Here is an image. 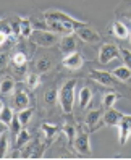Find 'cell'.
I'll use <instances>...</instances> for the list:
<instances>
[{
  "mask_svg": "<svg viewBox=\"0 0 131 160\" xmlns=\"http://www.w3.org/2000/svg\"><path fill=\"white\" fill-rule=\"evenodd\" d=\"M118 141L120 146H125L128 138L131 136V115H123L121 121L118 123Z\"/></svg>",
  "mask_w": 131,
  "mask_h": 160,
  "instance_id": "9c48e42d",
  "label": "cell"
},
{
  "mask_svg": "<svg viewBox=\"0 0 131 160\" xmlns=\"http://www.w3.org/2000/svg\"><path fill=\"white\" fill-rule=\"evenodd\" d=\"M41 131L44 134V139L47 141V146L52 142V139L58 134V131H62V128H58L57 125H52V123H42Z\"/></svg>",
  "mask_w": 131,
  "mask_h": 160,
  "instance_id": "9a60e30c",
  "label": "cell"
},
{
  "mask_svg": "<svg viewBox=\"0 0 131 160\" xmlns=\"http://www.w3.org/2000/svg\"><path fill=\"white\" fill-rule=\"evenodd\" d=\"M112 34H113L117 39L123 41V39H128L129 37V29L126 28V24H123L121 21H113L112 23Z\"/></svg>",
  "mask_w": 131,
  "mask_h": 160,
  "instance_id": "2e32d148",
  "label": "cell"
},
{
  "mask_svg": "<svg viewBox=\"0 0 131 160\" xmlns=\"http://www.w3.org/2000/svg\"><path fill=\"white\" fill-rule=\"evenodd\" d=\"M91 102H92V91L88 88V86H84L78 91V105L81 110H86L89 105H91Z\"/></svg>",
  "mask_w": 131,
  "mask_h": 160,
  "instance_id": "5bb4252c",
  "label": "cell"
},
{
  "mask_svg": "<svg viewBox=\"0 0 131 160\" xmlns=\"http://www.w3.org/2000/svg\"><path fill=\"white\" fill-rule=\"evenodd\" d=\"M8 146H10V139L2 131V134H0V155H2V158L7 157V154H8Z\"/></svg>",
  "mask_w": 131,
  "mask_h": 160,
  "instance_id": "f1b7e54d",
  "label": "cell"
},
{
  "mask_svg": "<svg viewBox=\"0 0 131 160\" xmlns=\"http://www.w3.org/2000/svg\"><path fill=\"white\" fill-rule=\"evenodd\" d=\"M120 57H121V52L115 44L105 42L100 45V49H99V63L100 65H107L112 60H117Z\"/></svg>",
  "mask_w": 131,
  "mask_h": 160,
  "instance_id": "7a4b0ae2",
  "label": "cell"
},
{
  "mask_svg": "<svg viewBox=\"0 0 131 160\" xmlns=\"http://www.w3.org/2000/svg\"><path fill=\"white\" fill-rule=\"evenodd\" d=\"M102 115H104L102 110H91L89 113L86 115V118H84V125H86L89 133H92V131L99 129V126H102Z\"/></svg>",
  "mask_w": 131,
  "mask_h": 160,
  "instance_id": "30bf717a",
  "label": "cell"
},
{
  "mask_svg": "<svg viewBox=\"0 0 131 160\" xmlns=\"http://www.w3.org/2000/svg\"><path fill=\"white\" fill-rule=\"evenodd\" d=\"M89 74H91V78L97 81L99 84H102V86H108V88H113L117 86V82L118 79L112 74V71H105V70H94V68H91L89 70Z\"/></svg>",
  "mask_w": 131,
  "mask_h": 160,
  "instance_id": "8992f818",
  "label": "cell"
},
{
  "mask_svg": "<svg viewBox=\"0 0 131 160\" xmlns=\"http://www.w3.org/2000/svg\"><path fill=\"white\" fill-rule=\"evenodd\" d=\"M112 74L121 82H128L131 79V68H128L126 65H121V67H117L112 70Z\"/></svg>",
  "mask_w": 131,
  "mask_h": 160,
  "instance_id": "e0dca14e",
  "label": "cell"
},
{
  "mask_svg": "<svg viewBox=\"0 0 131 160\" xmlns=\"http://www.w3.org/2000/svg\"><path fill=\"white\" fill-rule=\"evenodd\" d=\"M73 149L81 155H91L92 150H91L89 131H79L78 129V134L74 138V142H73Z\"/></svg>",
  "mask_w": 131,
  "mask_h": 160,
  "instance_id": "5b68a950",
  "label": "cell"
},
{
  "mask_svg": "<svg viewBox=\"0 0 131 160\" xmlns=\"http://www.w3.org/2000/svg\"><path fill=\"white\" fill-rule=\"evenodd\" d=\"M33 115H34V108H33V107H26V108H23V110L18 112V118H20L23 128L29 125V121H31Z\"/></svg>",
  "mask_w": 131,
  "mask_h": 160,
  "instance_id": "cb8c5ba5",
  "label": "cell"
},
{
  "mask_svg": "<svg viewBox=\"0 0 131 160\" xmlns=\"http://www.w3.org/2000/svg\"><path fill=\"white\" fill-rule=\"evenodd\" d=\"M126 16H128V20H129V21H131V13H128V15H126Z\"/></svg>",
  "mask_w": 131,
  "mask_h": 160,
  "instance_id": "4dcf8cb0",
  "label": "cell"
},
{
  "mask_svg": "<svg viewBox=\"0 0 131 160\" xmlns=\"http://www.w3.org/2000/svg\"><path fill=\"white\" fill-rule=\"evenodd\" d=\"M44 99H45V103H47L49 107H53L55 103L58 102V91L53 89V88L47 89V91H45V94H44Z\"/></svg>",
  "mask_w": 131,
  "mask_h": 160,
  "instance_id": "484cf974",
  "label": "cell"
},
{
  "mask_svg": "<svg viewBox=\"0 0 131 160\" xmlns=\"http://www.w3.org/2000/svg\"><path fill=\"white\" fill-rule=\"evenodd\" d=\"M29 141H31V134L28 133L26 128H21V131L16 134V149L24 147L28 142H29Z\"/></svg>",
  "mask_w": 131,
  "mask_h": 160,
  "instance_id": "d4e9b609",
  "label": "cell"
},
{
  "mask_svg": "<svg viewBox=\"0 0 131 160\" xmlns=\"http://www.w3.org/2000/svg\"><path fill=\"white\" fill-rule=\"evenodd\" d=\"M31 39L34 41L36 45H39V47H52L58 42V34H55L49 29H37L34 31L33 37Z\"/></svg>",
  "mask_w": 131,
  "mask_h": 160,
  "instance_id": "3957f363",
  "label": "cell"
},
{
  "mask_svg": "<svg viewBox=\"0 0 131 160\" xmlns=\"http://www.w3.org/2000/svg\"><path fill=\"white\" fill-rule=\"evenodd\" d=\"M0 91H2V96H10L12 92H15V81H13V78H2Z\"/></svg>",
  "mask_w": 131,
  "mask_h": 160,
  "instance_id": "603a6c76",
  "label": "cell"
},
{
  "mask_svg": "<svg viewBox=\"0 0 131 160\" xmlns=\"http://www.w3.org/2000/svg\"><path fill=\"white\" fill-rule=\"evenodd\" d=\"M74 89H76V79H68L63 82V86L58 89V103L63 113L71 115L74 107Z\"/></svg>",
  "mask_w": 131,
  "mask_h": 160,
  "instance_id": "6da1fadb",
  "label": "cell"
},
{
  "mask_svg": "<svg viewBox=\"0 0 131 160\" xmlns=\"http://www.w3.org/2000/svg\"><path fill=\"white\" fill-rule=\"evenodd\" d=\"M13 118H15L13 108H12V107H8L7 103H2V108H0V121H2V125H5V126H12Z\"/></svg>",
  "mask_w": 131,
  "mask_h": 160,
  "instance_id": "ac0fdd59",
  "label": "cell"
},
{
  "mask_svg": "<svg viewBox=\"0 0 131 160\" xmlns=\"http://www.w3.org/2000/svg\"><path fill=\"white\" fill-rule=\"evenodd\" d=\"M26 84H28V88H29L31 91H34V89L41 84L39 74H37V73H28V74H26Z\"/></svg>",
  "mask_w": 131,
  "mask_h": 160,
  "instance_id": "83f0119b",
  "label": "cell"
},
{
  "mask_svg": "<svg viewBox=\"0 0 131 160\" xmlns=\"http://www.w3.org/2000/svg\"><path fill=\"white\" fill-rule=\"evenodd\" d=\"M118 99H120V94L118 92H113V91L105 92L104 96H102V107H104V108H112Z\"/></svg>",
  "mask_w": 131,
  "mask_h": 160,
  "instance_id": "ffe728a7",
  "label": "cell"
},
{
  "mask_svg": "<svg viewBox=\"0 0 131 160\" xmlns=\"http://www.w3.org/2000/svg\"><path fill=\"white\" fill-rule=\"evenodd\" d=\"M62 133H63L65 136H67V139H68L70 146H73V142H74V138H76V134H78V129H76V126L71 125V123H63V126H62Z\"/></svg>",
  "mask_w": 131,
  "mask_h": 160,
  "instance_id": "44dd1931",
  "label": "cell"
},
{
  "mask_svg": "<svg viewBox=\"0 0 131 160\" xmlns=\"http://www.w3.org/2000/svg\"><path fill=\"white\" fill-rule=\"evenodd\" d=\"M62 65L67 70H70V71H76V70H79V68H83V65H84V57H83V53L81 52H78V50H74V52H71V53H67L63 57V60H62Z\"/></svg>",
  "mask_w": 131,
  "mask_h": 160,
  "instance_id": "52a82bcc",
  "label": "cell"
},
{
  "mask_svg": "<svg viewBox=\"0 0 131 160\" xmlns=\"http://www.w3.org/2000/svg\"><path fill=\"white\" fill-rule=\"evenodd\" d=\"M20 31H21L20 36L26 37V39L33 37V34H34V26H33V23L28 20V18H20Z\"/></svg>",
  "mask_w": 131,
  "mask_h": 160,
  "instance_id": "d6986e66",
  "label": "cell"
},
{
  "mask_svg": "<svg viewBox=\"0 0 131 160\" xmlns=\"http://www.w3.org/2000/svg\"><path fill=\"white\" fill-rule=\"evenodd\" d=\"M52 70V60L49 57H41L36 60V71L37 73H47Z\"/></svg>",
  "mask_w": 131,
  "mask_h": 160,
  "instance_id": "7402d4cb",
  "label": "cell"
},
{
  "mask_svg": "<svg viewBox=\"0 0 131 160\" xmlns=\"http://www.w3.org/2000/svg\"><path fill=\"white\" fill-rule=\"evenodd\" d=\"M125 113H121L120 110L117 108H105L104 115H102V125L105 126H118V123L121 121V118H123Z\"/></svg>",
  "mask_w": 131,
  "mask_h": 160,
  "instance_id": "8fae6325",
  "label": "cell"
},
{
  "mask_svg": "<svg viewBox=\"0 0 131 160\" xmlns=\"http://www.w3.org/2000/svg\"><path fill=\"white\" fill-rule=\"evenodd\" d=\"M44 20L45 21L53 20V21H60V23H73V24H76L78 28L88 24L86 21H79V20H76V18H73L71 15L65 13V12H60V10H47V12H44Z\"/></svg>",
  "mask_w": 131,
  "mask_h": 160,
  "instance_id": "277c9868",
  "label": "cell"
},
{
  "mask_svg": "<svg viewBox=\"0 0 131 160\" xmlns=\"http://www.w3.org/2000/svg\"><path fill=\"white\" fill-rule=\"evenodd\" d=\"M120 52H121V60H123V63L126 65L128 68H131V50L120 49Z\"/></svg>",
  "mask_w": 131,
  "mask_h": 160,
  "instance_id": "f546056e",
  "label": "cell"
},
{
  "mask_svg": "<svg viewBox=\"0 0 131 160\" xmlns=\"http://www.w3.org/2000/svg\"><path fill=\"white\" fill-rule=\"evenodd\" d=\"M129 42H131V31H129Z\"/></svg>",
  "mask_w": 131,
  "mask_h": 160,
  "instance_id": "1f68e13d",
  "label": "cell"
},
{
  "mask_svg": "<svg viewBox=\"0 0 131 160\" xmlns=\"http://www.w3.org/2000/svg\"><path fill=\"white\" fill-rule=\"evenodd\" d=\"M76 37H79L83 42H88V44H97V42H100V34L94 29V28H89L86 24L76 29Z\"/></svg>",
  "mask_w": 131,
  "mask_h": 160,
  "instance_id": "ba28073f",
  "label": "cell"
},
{
  "mask_svg": "<svg viewBox=\"0 0 131 160\" xmlns=\"http://www.w3.org/2000/svg\"><path fill=\"white\" fill-rule=\"evenodd\" d=\"M13 105L15 108L20 112L26 107H29V96L24 89H15L13 92Z\"/></svg>",
  "mask_w": 131,
  "mask_h": 160,
  "instance_id": "4fadbf2b",
  "label": "cell"
},
{
  "mask_svg": "<svg viewBox=\"0 0 131 160\" xmlns=\"http://www.w3.org/2000/svg\"><path fill=\"white\" fill-rule=\"evenodd\" d=\"M58 49L67 55L71 53L78 49V41L73 34H67V36H62V39L58 41Z\"/></svg>",
  "mask_w": 131,
  "mask_h": 160,
  "instance_id": "7c38bea8",
  "label": "cell"
},
{
  "mask_svg": "<svg viewBox=\"0 0 131 160\" xmlns=\"http://www.w3.org/2000/svg\"><path fill=\"white\" fill-rule=\"evenodd\" d=\"M28 63V55L24 52H15L12 57V67H26Z\"/></svg>",
  "mask_w": 131,
  "mask_h": 160,
  "instance_id": "4316f807",
  "label": "cell"
}]
</instances>
